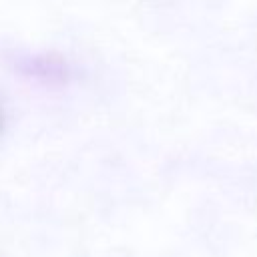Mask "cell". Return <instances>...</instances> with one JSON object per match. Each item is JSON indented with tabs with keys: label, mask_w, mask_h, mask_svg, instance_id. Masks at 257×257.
<instances>
[{
	"label": "cell",
	"mask_w": 257,
	"mask_h": 257,
	"mask_svg": "<svg viewBox=\"0 0 257 257\" xmlns=\"http://www.w3.org/2000/svg\"><path fill=\"white\" fill-rule=\"evenodd\" d=\"M16 66L24 76L36 78L44 84H64L70 78L68 62L56 52L24 54L22 58H18Z\"/></svg>",
	"instance_id": "cell-1"
}]
</instances>
